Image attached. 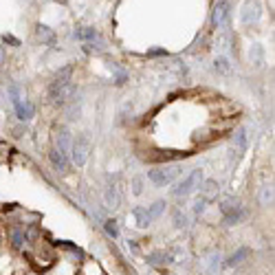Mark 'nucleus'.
Listing matches in <instances>:
<instances>
[{"label":"nucleus","instance_id":"obj_30","mask_svg":"<svg viewBox=\"0 0 275 275\" xmlns=\"http://www.w3.org/2000/svg\"><path fill=\"white\" fill-rule=\"evenodd\" d=\"M5 62V51H3V46H0V64Z\"/></svg>","mask_w":275,"mask_h":275},{"label":"nucleus","instance_id":"obj_19","mask_svg":"<svg viewBox=\"0 0 275 275\" xmlns=\"http://www.w3.org/2000/svg\"><path fill=\"white\" fill-rule=\"evenodd\" d=\"M132 216L137 218V225H139V227H148V225H150L148 211H145L143 207H134V209H132Z\"/></svg>","mask_w":275,"mask_h":275},{"label":"nucleus","instance_id":"obj_3","mask_svg":"<svg viewBox=\"0 0 275 275\" xmlns=\"http://www.w3.org/2000/svg\"><path fill=\"white\" fill-rule=\"evenodd\" d=\"M200 183H203V170H194L187 179H183L179 185L174 187V196H187L189 192H194L196 187H200Z\"/></svg>","mask_w":275,"mask_h":275},{"label":"nucleus","instance_id":"obj_10","mask_svg":"<svg viewBox=\"0 0 275 275\" xmlns=\"http://www.w3.org/2000/svg\"><path fill=\"white\" fill-rule=\"evenodd\" d=\"M103 200H106V207H113V209H117L119 207V187L117 183H108L106 185V192H103Z\"/></svg>","mask_w":275,"mask_h":275},{"label":"nucleus","instance_id":"obj_8","mask_svg":"<svg viewBox=\"0 0 275 275\" xmlns=\"http://www.w3.org/2000/svg\"><path fill=\"white\" fill-rule=\"evenodd\" d=\"M218 189H220L218 181H213V179H207V181H203V183H200V196H198V198H203L205 203H211V200L218 196Z\"/></svg>","mask_w":275,"mask_h":275},{"label":"nucleus","instance_id":"obj_27","mask_svg":"<svg viewBox=\"0 0 275 275\" xmlns=\"http://www.w3.org/2000/svg\"><path fill=\"white\" fill-rule=\"evenodd\" d=\"M187 225V218H185V213H176V227H185Z\"/></svg>","mask_w":275,"mask_h":275},{"label":"nucleus","instance_id":"obj_23","mask_svg":"<svg viewBox=\"0 0 275 275\" xmlns=\"http://www.w3.org/2000/svg\"><path fill=\"white\" fill-rule=\"evenodd\" d=\"M103 225H106V231H108V234L113 236V238L119 236V227H117V223H115V220H106Z\"/></svg>","mask_w":275,"mask_h":275},{"label":"nucleus","instance_id":"obj_29","mask_svg":"<svg viewBox=\"0 0 275 275\" xmlns=\"http://www.w3.org/2000/svg\"><path fill=\"white\" fill-rule=\"evenodd\" d=\"M150 55H165L163 48H156V51H150Z\"/></svg>","mask_w":275,"mask_h":275},{"label":"nucleus","instance_id":"obj_18","mask_svg":"<svg viewBox=\"0 0 275 275\" xmlns=\"http://www.w3.org/2000/svg\"><path fill=\"white\" fill-rule=\"evenodd\" d=\"M213 69H216L220 75H229V73H231V64H229L227 58H216V60H213Z\"/></svg>","mask_w":275,"mask_h":275},{"label":"nucleus","instance_id":"obj_4","mask_svg":"<svg viewBox=\"0 0 275 275\" xmlns=\"http://www.w3.org/2000/svg\"><path fill=\"white\" fill-rule=\"evenodd\" d=\"M220 211H223V216L227 218V223H238V220L244 216L242 205L238 198H225L223 205H220Z\"/></svg>","mask_w":275,"mask_h":275},{"label":"nucleus","instance_id":"obj_5","mask_svg":"<svg viewBox=\"0 0 275 275\" xmlns=\"http://www.w3.org/2000/svg\"><path fill=\"white\" fill-rule=\"evenodd\" d=\"M71 75H73V66H64L62 71L58 73V75L53 77V82H51V86H48V93H55V90H60V88H64V86H69L71 84Z\"/></svg>","mask_w":275,"mask_h":275},{"label":"nucleus","instance_id":"obj_15","mask_svg":"<svg viewBox=\"0 0 275 275\" xmlns=\"http://www.w3.org/2000/svg\"><path fill=\"white\" fill-rule=\"evenodd\" d=\"M145 211H148V220H150V223H152V220H156L165 211V200H156V203L150 205V209H145Z\"/></svg>","mask_w":275,"mask_h":275},{"label":"nucleus","instance_id":"obj_9","mask_svg":"<svg viewBox=\"0 0 275 275\" xmlns=\"http://www.w3.org/2000/svg\"><path fill=\"white\" fill-rule=\"evenodd\" d=\"M227 3H218L216 7H213V14H211V24L216 29H220L225 22H227V16H229V11H227Z\"/></svg>","mask_w":275,"mask_h":275},{"label":"nucleus","instance_id":"obj_21","mask_svg":"<svg viewBox=\"0 0 275 275\" xmlns=\"http://www.w3.org/2000/svg\"><path fill=\"white\" fill-rule=\"evenodd\" d=\"M75 38L77 40H95L97 31H95V29H90V27H82V29H77V31H75Z\"/></svg>","mask_w":275,"mask_h":275},{"label":"nucleus","instance_id":"obj_28","mask_svg":"<svg viewBox=\"0 0 275 275\" xmlns=\"http://www.w3.org/2000/svg\"><path fill=\"white\" fill-rule=\"evenodd\" d=\"M3 40H5V42H9V44H14V46H18V44H20V42H18L16 38H11V35H5Z\"/></svg>","mask_w":275,"mask_h":275},{"label":"nucleus","instance_id":"obj_6","mask_svg":"<svg viewBox=\"0 0 275 275\" xmlns=\"http://www.w3.org/2000/svg\"><path fill=\"white\" fill-rule=\"evenodd\" d=\"M71 145H73V141H71V132L66 130V128H58V130H55V150H60L62 154L69 156Z\"/></svg>","mask_w":275,"mask_h":275},{"label":"nucleus","instance_id":"obj_22","mask_svg":"<svg viewBox=\"0 0 275 275\" xmlns=\"http://www.w3.org/2000/svg\"><path fill=\"white\" fill-rule=\"evenodd\" d=\"M260 203L264 205V207L273 203V189L268 187V185H264V187H262V192H260Z\"/></svg>","mask_w":275,"mask_h":275},{"label":"nucleus","instance_id":"obj_20","mask_svg":"<svg viewBox=\"0 0 275 275\" xmlns=\"http://www.w3.org/2000/svg\"><path fill=\"white\" fill-rule=\"evenodd\" d=\"M249 253H251V249H247V247L238 249V251H236V253H234V255H231V258L227 260V264H229V266H236V264H240V262H242L244 258H247Z\"/></svg>","mask_w":275,"mask_h":275},{"label":"nucleus","instance_id":"obj_2","mask_svg":"<svg viewBox=\"0 0 275 275\" xmlns=\"http://www.w3.org/2000/svg\"><path fill=\"white\" fill-rule=\"evenodd\" d=\"M71 152H73V163L75 165H86L88 161V154H90V139L86 137V134H79L77 141L71 145Z\"/></svg>","mask_w":275,"mask_h":275},{"label":"nucleus","instance_id":"obj_11","mask_svg":"<svg viewBox=\"0 0 275 275\" xmlns=\"http://www.w3.org/2000/svg\"><path fill=\"white\" fill-rule=\"evenodd\" d=\"M14 106H16V115H18V117H20L22 121H29V119H31L33 115H35L33 103H31V101H27V99H24V101H22V99H20V101H16Z\"/></svg>","mask_w":275,"mask_h":275},{"label":"nucleus","instance_id":"obj_13","mask_svg":"<svg viewBox=\"0 0 275 275\" xmlns=\"http://www.w3.org/2000/svg\"><path fill=\"white\" fill-rule=\"evenodd\" d=\"M249 60H251V66H255V69H262V66H264V46H262V44H253L251 51H249Z\"/></svg>","mask_w":275,"mask_h":275},{"label":"nucleus","instance_id":"obj_26","mask_svg":"<svg viewBox=\"0 0 275 275\" xmlns=\"http://www.w3.org/2000/svg\"><path fill=\"white\" fill-rule=\"evenodd\" d=\"M205 207H207V203H205L203 198H198V200H196V205H194V211H196V213H203V211H205Z\"/></svg>","mask_w":275,"mask_h":275},{"label":"nucleus","instance_id":"obj_12","mask_svg":"<svg viewBox=\"0 0 275 275\" xmlns=\"http://www.w3.org/2000/svg\"><path fill=\"white\" fill-rule=\"evenodd\" d=\"M48 158H51V163H53V168L58 170V172H66L69 170V158H66V154H62L60 150H51L48 152Z\"/></svg>","mask_w":275,"mask_h":275},{"label":"nucleus","instance_id":"obj_1","mask_svg":"<svg viewBox=\"0 0 275 275\" xmlns=\"http://www.w3.org/2000/svg\"><path fill=\"white\" fill-rule=\"evenodd\" d=\"M183 172L181 165H163V168H156V170H150L148 179L154 183V185H165V183H172L176 176Z\"/></svg>","mask_w":275,"mask_h":275},{"label":"nucleus","instance_id":"obj_14","mask_svg":"<svg viewBox=\"0 0 275 275\" xmlns=\"http://www.w3.org/2000/svg\"><path fill=\"white\" fill-rule=\"evenodd\" d=\"M247 143H249V134H247L244 128H240V130L236 132V139H234V145H236L238 154H242V152L247 150Z\"/></svg>","mask_w":275,"mask_h":275},{"label":"nucleus","instance_id":"obj_24","mask_svg":"<svg viewBox=\"0 0 275 275\" xmlns=\"http://www.w3.org/2000/svg\"><path fill=\"white\" fill-rule=\"evenodd\" d=\"M132 192L137 194V196L143 192V179H141V176H137V179L132 181Z\"/></svg>","mask_w":275,"mask_h":275},{"label":"nucleus","instance_id":"obj_17","mask_svg":"<svg viewBox=\"0 0 275 275\" xmlns=\"http://www.w3.org/2000/svg\"><path fill=\"white\" fill-rule=\"evenodd\" d=\"M150 264H154V266H163V264H168L170 262V253H165V251H154L148 258Z\"/></svg>","mask_w":275,"mask_h":275},{"label":"nucleus","instance_id":"obj_25","mask_svg":"<svg viewBox=\"0 0 275 275\" xmlns=\"http://www.w3.org/2000/svg\"><path fill=\"white\" fill-rule=\"evenodd\" d=\"M11 238H14V244H16V247L18 249H20L22 247V240H24V234H22V231H14V234H11Z\"/></svg>","mask_w":275,"mask_h":275},{"label":"nucleus","instance_id":"obj_7","mask_svg":"<svg viewBox=\"0 0 275 275\" xmlns=\"http://www.w3.org/2000/svg\"><path fill=\"white\" fill-rule=\"evenodd\" d=\"M260 3H255V0H249V3H244L242 7V22L244 24H253L260 20Z\"/></svg>","mask_w":275,"mask_h":275},{"label":"nucleus","instance_id":"obj_16","mask_svg":"<svg viewBox=\"0 0 275 275\" xmlns=\"http://www.w3.org/2000/svg\"><path fill=\"white\" fill-rule=\"evenodd\" d=\"M35 31H38V38H40L42 42H46V44H53L55 35H53V31H51L48 27H44V24H38V27H35Z\"/></svg>","mask_w":275,"mask_h":275}]
</instances>
